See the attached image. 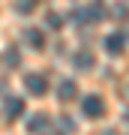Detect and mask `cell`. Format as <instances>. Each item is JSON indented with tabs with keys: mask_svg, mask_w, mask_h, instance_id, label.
<instances>
[{
	"mask_svg": "<svg viewBox=\"0 0 129 135\" xmlns=\"http://www.w3.org/2000/svg\"><path fill=\"white\" fill-rule=\"evenodd\" d=\"M81 111H84L87 117H93V120H99V117L105 114V99L96 96V93H90V96L81 99Z\"/></svg>",
	"mask_w": 129,
	"mask_h": 135,
	"instance_id": "6da1fadb",
	"label": "cell"
},
{
	"mask_svg": "<svg viewBox=\"0 0 129 135\" xmlns=\"http://www.w3.org/2000/svg\"><path fill=\"white\" fill-rule=\"evenodd\" d=\"M24 87H27V93H33V96H45L48 93V78L39 75V72H30L24 78Z\"/></svg>",
	"mask_w": 129,
	"mask_h": 135,
	"instance_id": "7a4b0ae2",
	"label": "cell"
},
{
	"mask_svg": "<svg viewBox=\"0 0 129 135\" xmlns=\"http://www.w3.org/2000/svg\"><path fill=\"white\" fill-rule=\"evenodd\" d=\"M102 42H105V51L111 54V57H120V54L126 51V36L123 33H108Z\"/></svg>",
	"mask_w": 129,
	"mask_h": 135,
	"instance_id": "3957f363",
	"label": "cell"
},
{
	"mask_svg": "<svg viewBox=\"0 0 129 135\" xmlns=\"http://www.w3.org/2000/svg\"><path fill=\"white\" fill-rule=\"evenodd\" d=\"M24 39H27V45H30V48H36V51L45 48V33H42L39 27H27V30H24Z\"/></svg>",
	"mask_w": 129,
	"mask_h": 135,
	"instance_id": "277c9868",
	"label": "cell"
},
{
	"mask_svg": "<svg viewBox=\"0 0 129 135\" xmlns=\"http://www.w3.org/2000/svg\"><path fill=\"white\" fill-rule=\"evenodd\" d=\"M75 93H78V84L72 81V78L60 81V87H57V99H60V102H72V99H75Z\"/></svg>",
	"mask_w": 129,
	"mask_h": 135,
	"instance_id": "5b68a950",
	"label": "cell"
},
{
	"mask_svg": "<svg viewBox=\"0 0 129 135\" xmlns=\"http://www.w3.org/2000/svg\"><path fill=\"white\" fill-rule=\"evenodd\" d=\"M24 114V99H6V117H9V120H15V117H21Z\"/></svg>",
	"mask_w": 129,
	"mask_h": 135,
	"instance_id": "8992f818",
	"label": "cell"
},
{
	"mask_svg": "<svg viewBox=\"0 0 129 135\" xmlns=\"http://www.w3.org/2000/svg\"><path fill=\"white\" fill-rule=\"evenodd\" d=\"M102 9H105L102 0H93V3L84 9V18H87V21H102Z\"/></svg>",
	"mask_w": 129,
	"mask_h": 135,
	"instance_id": "52a82bcc",
	"label": "cell"
},
{
	"mask_svg": "<svg viewBox=\"0 0 129 135\" xmlns=\"http://www.w3.org/2000/svg\"><path fill=\"white\" fill-rule=\"evenodd\" d=\"M72 63H75L78 69H93V63H96V60H93V54H90V51H78L75 57H72Z\"/></svg>",
	"mask_w": 129,
	"mask_h": 135,
	"instance_id": "ba28073f",
	"label": "cell"
},
{
	"mask_svg": "<svg viewBox=\"0 0 129 135\" xmlns=\"http://www.w3.org/2000/svg\"><path fill=\"white\" fill-rule=\"evenodd\" d=\"M27 129H30V132H45V129H48V117H45V114L30 117V120H27Z\"/></svg>",
	"mask_w": 129,
	"mask_h": 135,
	"instance_id": "9c48e42d",
	"label": "cell"
},
{
	"mask_svg": "<svg viewBox=\"0 0 129 135\" xmlns=\"http://www.w3.org/2000/svg\"><path fill=\"white\" fill-rule=\"evenodd\" d=\"M63 21H60V15L57 12H48V27H60Z\"/></svg>",
	"mask_w": 129,
	"mask_h": 135,
	"instance_id": "30bf717a",
	"label": "cell"
}]
</instances>
